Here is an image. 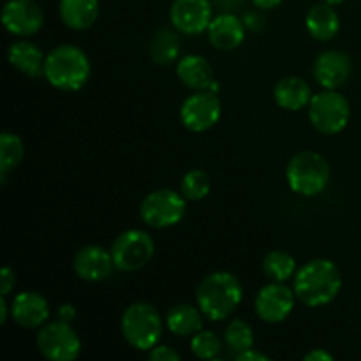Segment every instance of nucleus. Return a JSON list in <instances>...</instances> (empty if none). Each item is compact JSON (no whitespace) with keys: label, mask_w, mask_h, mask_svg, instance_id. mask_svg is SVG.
Here are the masks:
<instances>
[{"label":"nucleus","mask_w":361,"mask_h":361,"mask_svg":"<svg viewBox=\"0 0 361 361\" xmlns=\"http://www.w3.org/2000/svg\"><path fill=\"white\" fill-rule=\"evenodd\" d=\"M2 25L14 37H30L44 25V11L35 0H7L2 7Z\"/></svg>","instance_id":"obj_12"},{"label":"nucleus","mask_w":361,"mask_h":361,"mask_svg":"<svg viewBox=\"0 0 361 361\" xmlns=\"http://www.w3.org/2000/svg\"><path fill=\"white\" fill-rule=\"evenodd\" d=\"M9 314H11V305L7 303L6 296L0 298V324H6L7 319H9Z\"/></svg>","instance_id":"obj_36"},{"label":"nucleus","mask_w":361,"mask_h":361,"mask_svg":"<svg viewBox=\"0 0 361 361\" xmlns=\"http://www.w3.org/2000/svg\"><path fill=\"white\" fill-rule=\"evenodd\" d=\"M109 250L116 270L137 271L147 267L154 257L155 242L147 231L127 229L116 236Z\"/></svg>","instance_id":"obj_9"},{"label":"nucleus","mask_w":361,"mask_h":361,"mask_svg":"<svg viewBox=\"0 0 361 361\" xmlns=\"http://www.w3.org/2000/svg\"><path fill=\"white\" fill-rule=\"evenodd\" d=\"M305 27L310 37H314L316 41H331L341 30V16L330 4H316L307 13Z\"/></svg>","instance_id":"obj_21"},{"label":"nucleus","mask_w":361,"mask_h":361,"mask_svg":"<svg viewBox=\"0 0 361 361\" xmlns=\"http://www.w3.org/2000/svg\"><path fill=\"white\" fill-rule=\"evenodd\" d=\"M180 32L171 30V28H159L150 41V59L159 66H168L173 63L180 56L182 42L178 37Z\"/></svg>","instance_id":"obj_24"},{"label":"nucleus","mask_w":361,"mask_h":361,"mask_svg":"<svg viewBox=\"0 0 361 361\" xmlns=\"http://www.w3.org/2000/svg\"><path fill=\"white\" fill-rule=\"evenodd\" d=\"M351 59L344 51L328 49V51L317 55L312 73L321 87L326 90H337L348 83V80L351 78Z\"/></svg>","instance_id":"obj_14"},{"label":"nucleus","mask_w":361,"mask_h":361,"mask_svg":"<svg viewBox=\"0 0 361 361\" xmlns=\"http://www.w3.org/2000/svg\"><path fill=\"white\" fill-rule=\"evenodd\" d=\"M236 361H270V356L263 355V353L256 351V349L249 348L245 351L236 353Z\"/></svg>","instance_id":"obj_32"},{"label":"nucleus","mask_w":361,"mask_h":361,"mask_svg":"<svg viewBox=\"0 0 361 361\" xmlns=\"http://www.w3.org/2000/svg\"><path fill=\"white\" fill-rule=\"evenodd\" d=\"M7 60L11 66L21 74L28 78H41L44 76V62L46 55L41 51L37 44L21 39V41H14L7 49Z\"/></svg>","instance_id":"obj_19"},{"label":"nucleus","mask_w":361,"mask_h":361,"mask_svg":"<svg viewBox=\"0 0 361 361\" xmlns=\"http://www.w3.org/2000/svg\"><path fill=\"white\" fill-rule=\"evenodd\" d=\"M295 289L288 288L286 282H275L263 286L257 291L254 310L257 317L268 324H277L288 319L295 309Z\"/></svg>","instance_id":"obj_11"},{"label":"nucleus","mask_w":361,"mask_h":361,"mask_svg":"<svg viewBox=\"0 0 361 361\" xmlns=\"http://www.w3.org/2000/svg\"><path fill=\"white\" fill-rule=\"evenodd\" d=\"M222 115L221 99L214 90H194L180 106V122L190 133H207Z\"/></svg>","instance_id":"obj_10"},{"label":"nucleus","mask_w":361,"mask_h":361,"mask_svg":"<svg viewBox=\"0 0 361 361\" xmlns=\"http://www.w3.org/2000/svg\"><path fill=\"white\" fill-rule=\"evenodd\" d=\"M14 286H16V274L11 267H4L0 274V295L7 298L13 293Z\"/></svg>","instance_id":"obj_31"},{"label":"nucleus","mask_w":361,"mask_h":361,"mask_svg":"<svg viewBox=\"0 0 361 361\" xmlns=\"http://www.w3.org/2000/svg\"><path fill=\"white\" fill-rule=\"evenodd\" d=\"M210 0H173L169 7V21L173 28L183 35H197L208 30L212 23Z\"/></svg>","instance_id":"obj_13"},{"label":"nucleus","mask_w":361,"mask_h":361,"mask_svg":"<svg viewBox=\"0 0 361 361\" xmlns=\"http://www.w3.org/2000/svg\"><path fill=\"white\" fill-rule=\"evenodd\" d=\"M263 271L271 281L286 282L289 279H295L298 268H296V259L291 254L284 252V250H271L264 256Z\"/></svg>","instance_id":"obj_25"},{"label":"nucleus","mask_w":361,"mask_h":361,"mask_svg":"<svg viewBox=\"0 0 361 361\" xmlns=\"http://www.w3.org/2000/svg\"><path fill=\"white\" fill-rule=\"evenodd\" d=\"M11 317L25 330L41 328L49 319L48 300L35 291H21L11 302Z\"/></svg>","instance_id":"obj_16"},{"label":"nucleus","mask_w":361,"mask_h":361,"mask_svg":"<svg viewBox=\"0 0 361 361\" xmlns=\"http://www.w3.org/2000/svg\"><path fill=\"white\" fill-rule=\"evenodd\" d=\"M59 14L71 30H87L99 18V0H60Z\"/></svg>","instance_id":"obj_22"},{"label":"nucleus","mask_w":361,"mask_h":361,"mask_svg":"<svg viewBox=\"0 0 361 361\" xmlns=\"http://www.w3.org/2000/svg\"><path fill=\"white\" fill-rule=\"evenodd\" d=\"M207 34L215 49L233 51L245 41V23L236 14L222 13L212 20Z\"/></svg>","instance_id":"obj_17"},{"label":"nucleus","mask_w":361,"mask_h":361,"mask_svg":"<svg viewBox=\"0 0 361 361\" xmlns=\"http://www.w3.org/2000/svg\"><path fill=\"white\" fill-rule=\"evenodd\" d=\"M148 358L152 361H178L180 355L169 345H155L154 349L148 351Z\"/></svg>","instance_id":"obj_30"},{"label":"nucleus","mask_w":361,"mask_h":361,"mask_svg":"<svg viewBox=\"0 0 361 361\" xmlns=\"http://www.w3.org/2000/svg\"><path fill=\"white\" fill-rule=\"evenodd\" d=\"M212 178L203 169H190L180 182V192L189 201H201L210 194Z\"/></svg>","instance_id":"obj_27"},{"label":"nucleus","mask_w":361,"mask_h":361,"mask_svg":"<svg viewBox=\"0 0 361 361\" xmlns=\"http://www.w3.org/2000/svg\"><path fill=\"white\" fill-rule=\"evenodd\" d=\"M295 295L310 309L326 307L342 289V275L337 264L330 259H312L298 268L293 281Z\"/></svg>","instance_id":"obj_1"},{"label":"nucleus","mask_w":361,"mask_h":361,"mask_svg":"<svg viewBox=\"0 0 361 361\" xmlns=\"http://www.w3.org/2000/svg\"><path fill=\"white\" fill-rule=\"evenodd\" d=\"M90 59L76 44H60L46 55L44 80L62 92H76L88 83Z\"/></svg>","instance_id":"obj_3"},{"label":"nucleus","mask_w":361,"mask_h":361,"mask_svg":"<svg viewBox=\"0 0 361 361\" xmlns=\"http://www.w3.org/2000/svg\"><path fill=\"white\" fill-rule=\"evenodd\" d=\"M74 271L85 282H102L115 268L111 250L101 245H85L74 256Z\"/></svg>","instance_id":"obj_15"},{"label":"nucleus","mask_w":361,"mask_h":361,"mask_svg":"<svg viewBox=\"0 0 361 361\" xmlns=\"http://www.w3.org/2000/svg\"><path fill=\"white\" fill-rule=\"evenodd\" d=\"M314 94L310 85L300 76H286L277 81L274 88V99L279 108L286 111H300L309 108Z\"/></svg>","instance_id":"obj_18"},{"label":"nucleus","mask_w":361,"mask_h":361,"mask_svg":"<svg viewBox=\"0 0 361 361\" xmlns=\"http://www.w3.org/2000/svg\"><path fill=\"white\" fill-rule=\"evenodd\" d=\"M190 351L200 360H217L222 353V341L214 331L201 330L190 337Z\"/></svg>","instance_id":"obj_29"},{"label":"nucleus","mask_w":361,"mask_h":361,"mask_svg":"<svg viewBox=\"0 0 361 361\" xmlns=\"http://www.w3.org/2000/svg\"><path fill=\"white\" fill-rule=\"evenodd\" d=\"M176 76L190 90H210L215 83L214 69L201 55H183L176 62Z\"/></svg>","instance_id":"obj_20"},{"label":"nucleus","mask_w":361,"mask_h":361,"mask_svg":"<svg viewBox=\"0 0 361 361\" xmlns=\"http://www.w3.org/2000/svg\"><path fill=\"white\" fill-rule=\"evenodd\" d=\"M305 361H331L334 360V356L330 355V353L326 351V349L323 348H317V349H312L310 353H307L305 358H303Z\"/></svg>","instance_id":"obj_34"},{"label":"nucleus","mask_w":361,"mask_h":361,"mask_svg":"<svg viewBox=\"0 0 361 361\" xmlns=\"http://www.w3.org/2000/svg\"><path fill=\"white\" fill-rule=\"evenodd\" d=\"M323 2H326V4H330V6H341V4H344L345 0H323Z\"/></svg>","instance_id":"obj_37"},{"label":"nucleus","mask_w":361,"mask_h":361,"mask_svg":"<svg viewBox=\"0 0 361 361\" xmlns=\"http://www.w3.org/2000/svg\"><path fill=\"white\" fill-rule=\"evenodd\" d=\"M39 353L49 361H74L81 353V338L71 323L53 321L39 328L35 337Z\"/></svg>","instance_id":"obj_8"},{"label":"nucleus","mask_w":361,"mask_h":361,"mask_svg":"<svg viewBox=\"0 0 361 361\" xmlns=\"http://www.w3.org/2000/svg\"><path fill=\"white\" fill-rule=\"evenodd\" d=\"M120 330L130 348L137 351H150L161 341L164 323L152 303L136 302L123 310Z\"/></svg>","instance_id":"obj_5"},{"label":"nucleus","mask_w":361,"mask_h":361,"mask_svg":"<svg viewBox=\"0 0 361 361\" xmlns=\"http://www.w3.org/2000/svg\"><path fill=\"white\" fill-rule=\"evenodd\" d=\"M254 6L257 9H263V11H271L275 7H279L282 4V0H252Z\"/></svg>","instance_id":"obj_35"},{"label":"nucleus","mask_w":361,"mask_h":361,"mask_svg":"<svg viewBox=\"0 0 361 361\" xmlns=\"http://www.w3.org/2000/svg\"><path fill=\"white\" fill-rule=\"evenodd\" d=\"M185 197L173 189L152 190L141 201V221L155 229L173 228L185 217Z\"/></svg>","instance_id":"obj_7"},{"label":"nucleus","mask_w":361,"mask_h":361,"mask_svg":"<svg viewBox=\"0 0 361 361\" xmlns=\"http://www.w3.org/2000/svg\"><path fill=\"white\" fill-rule=\"evenodd\" d=\"M23 155L25 145L18 134H0V171H2V175L14 171L23 161Z\"/></svg>","instance_id":"obj_26"},{"label":"nucleus","mask_w":361,"mask_h":361,"mask_svg":"<svg viewBox=\"0 0 361 361\" xmlns=\"http://www.w3.org/2000/svg\"><path fill=\"white\" fill-rule=\"evenodd\" d=\"M203 317L200 307L190 303H176L166 314V328L176 337H194L203 330Z\"/></svg>","instance_id":"obj_23"},{"label":"nucleus","mask_w":361,"mask_h":361,"mask_svg":"<svg viewBox=\"0 0 361 361\" xmlns=\"http://www.w3.org/2000/svg\"><path fill=\"white\" fill-rule=\"evenodd\" d=\"M351 118L349 101L337 90H326L314 94L309 104V120L317 133L334 136L348 127Z\"/></svg>","instance_id":"obj_6"},{"label":"nucleus","mask_w":361,"mask_h":361,"mask_svg":"<svg viewBox=\"0 0 361 361\" xmlns=\"http://www.w3.org/2000/svg\"><path fill=\"white\" fill-rule=\"evenodd\" d=\"M76 307L71 305V303H62V305L59 307V310H56V317H59L60 321H66V323H73V321L76 319Z\"/></svg>","instance_id":"obj_33"},{"label":"nucleus","mask_w":361,"mask_h":361,"mask_svg":"<svg viewBox=\"0 0 361 361\" xmlns=\"http://www.w3.org/2000/svg\"><path fill=\"white\" fill-rule=\"evenodd\" d=\"M224 342L231 351L240 353L254 345V330L247 321L233 319L229 321L224 330Z\"/></svg>","instance_id":"obj_28"},{"label":"nucleus","mask_w":361,"mask_h":361,"mask_svg":"<svg viewBox=\"0 0 361 361\" xmlns=\"http://www.w3.org/2000/svg\"><path fill=\"white\" fill-rule=\"evenodd\" d=\"M331 178V169L326 159L312 150L298 152L286 168L289 189L298 196L314 197L324 192Z\"/></svg>","instance_id":"obj_4"},{"label":"nucleus","mask_w":361,"mask_h":361,"mask_svg":"<svg viewBox=\"0 0 361 361\" xmlns=\"http://www.w3.org/2000/svg\"><path fill=\"white\" fill-rule=\"evenodd\" d=\"M243 300V288L238 277L229 271H214L200 282L196 303L204 317L214 323L228 319Z\"/></svg>","instance_id":"obj_2"}]
</instances>
